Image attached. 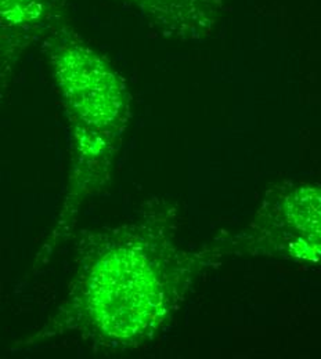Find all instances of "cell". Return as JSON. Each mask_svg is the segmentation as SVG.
<instances>
[{
	"mask_svg": "<svg viewBox=\"0 0 321 359\" xmlns=\"http://www.w3.org/2000/svg\"><path fill=\"white\" fill-rule=\"evenodd\" d=\"M194 267L162 223L136 220L101 232L58 313L28 341L75 333L111 348L140 344L175 311Z\"/></svg>",
	"mask_w": 321,
	"mask_h": 359,
	"instance_id": "6da1fadb",
	"label": "cell"
},
{
	"mask_svg": "<svg viewBox=\"0 0 321 359\" xmlns=\"http://www.w3.org/2000/svg\"><path fill=\"white\" fill-rule=\"evenodd\" d=\"M48 0H0V18L21 25L38 20L46 10Z\"/></svg>",
	"mask_w": 321,
	"mask_h": 359,
	"instance_id": "3957f363",
	"label": "cell"
},
{
	"mask_svg": "<svg viewBox=\"0 0 321 359\" xmlns=\"http://www.w3.org/2000/svg\"><path fill=\"white\" fill-rule=\"evenodd\" d=\"M60 89L78 123L77 188L86 191L94 173L93 165L111 142L122 121L125 93L117 74L93 50L75 42L60 45L51 55ZM71 188V189H72Z\"/></svg>",
	"mask_w": 321,
	"mask_h": 359,
	"instance_id": "7a4b0ae2",
	"label": "cell"
}]
</instances>
